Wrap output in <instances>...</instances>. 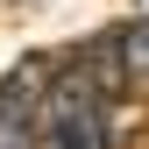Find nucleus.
I'll return each instance as SVG.
<instances>
[{
    "instance_id": "f257e3e1",
    "label": "nucleus",
    "mask_w": 149,
    "mask_h": 149,
    "mask_svg": "<svg viewBox=\"0 0 149 149\" xmlns=\"http://www.w3.org/2000/svg\"><path fill=\"white\" fill-rule=\"evenodd\" d=\"M36 149H107V92L85 71H64L36 114Z\"/></svg>"
},
{
    "instance_id": "f03ea898",
    "label": "nucleus",
    "mask_w": 149,
    "mask_h": 149,
    "mask_svg": "<svg viewBox=\"0 0 149 149\" xmlns=\"http://www.w3.org/2000/svg\"><path fill=\"white\" fill-rule=\"evenodd\" d=\"M114 43H121V64H128V78H149V22H135V29H121Z\"/></svg>"
}]
</instances>
